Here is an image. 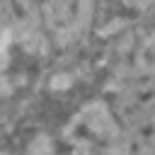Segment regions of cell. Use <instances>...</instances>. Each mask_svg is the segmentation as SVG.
<instances>
[{"label":"cell","instance_id":"cell-1","mask_svg":"<svg viewBox=\"0 0 155 155\" xmlns=\"http://www.w3.org/2000/svg\"><path fill=\"white\" fill-rule=\"evenodd\" d=\"M5 46H7V34H5V31H0V56L5 53Z\"/></svg>","mask_w":155,"mask_h":155}]
</instances>
